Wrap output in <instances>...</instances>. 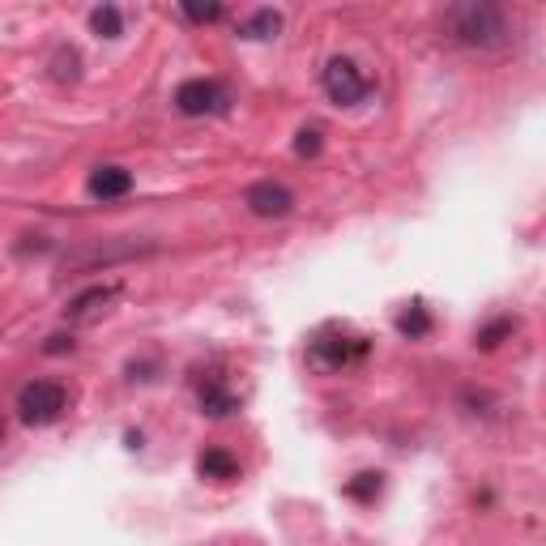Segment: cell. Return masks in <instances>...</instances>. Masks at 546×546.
I'll return each instance as SVG.
<instances>
[{
  "label": "cell",
  "instance_id": "cell-17",
  "mask_svg": "<svg viewBox=\"0 0 546 546\" xmlns=\"http://www.w3.org/2000/svg\"><path fill=\"white\" fill-rule=\"evenodd\" d=\"M184 18L188 22H218L222 18V5H184Z\"/></svg>",
  "mask_w": 546,
  "mask_h": 546
},
{
  "label": "cell",
  "instance_id": "cell-15",
  "mask_svg": "<svg viewBox=\"0 0 546 546\" xmlns=\"http://www.w3.org/2000/svg\"><path fill=\"white\" fill-rule=\"evenodd\" d=\"M512 329H517V325H512V320H495V325H487L483 333H478V346H483V350H495V346H500Z\"/></svg>",
  "mask_w": 546,
  "mask_h": 546
},
{
  "label": "cell",
  "instance_id": "cell-8",
  "mask_svg": "<svg viewBox=\"0 0 546 546\" xmlns=\"http://www.w3.org/2000/svg\"><path fill=\"white\" fill-rule=\"evenodd\" d=\"M235 406H239L235 393H231V389H227V384H222L218 376L201 384V410L210 414V419H227V414H231Z\"/></svg>",
  "mask_w": 546,
  "mask_h": 546
},
{
  "label": "cell",
  "instance_id": "cell-3",
  "mask_svg": "<svg viewBox=\"0 0 546 546\" xmlns=\"http://www.w3.org/2000/svg\"><path fill=\"white\" fill-rule=\"evenodd\" d=\"M175 107L184 111V116H222V111L231 107V94L222 82H210V77H192L175 90Z\"/></svg>",
  "mask_w": 546,
  "mask_h": 546
},
{
  "label": "cell",
  "instance_id": "cell-4",
  "mask_svg": "<svg viewBox=\"0 0 546 546\" xmlns=\"http://www.w3.org/2000/svg\"><path fill=\"white\" fill-rule=\"evenodd\" d=\"M325 90H329V99L337 107H355L367 99V90H372V82L359 73V64L355 60H346V56H333L325 64Z\"/></svg>",
  "mask_w": 546,
  "mask_h": 546
},
{
  "label": "cell",
  "instance_id": "cell-11",
  "mask_svg": "<svg viewBox=\"0 0 546 546\" xmlns=\"http://www.w3.org/2000/svg\"><path fill=\"white\" fill-rule=\"evenodd\" d=\"M116 291H120V286H116V282H111V286H90V291H86V295H77V299L69 303V316H73V320H82V316H90L94 308H99V303H111V299H116Z\"/></svg>",
  "mask_w": 546,
  "mask_h": 546
},
{
  "label": "cell",
  "instance_id": "cell-14",
  "mask_svg": "<svg viewBox=\"0 0 546 546\" xmlns=\"http://www.w3.org/2000/svg\"><path fill=\"white\" fill-rule=\"evenodd\" d=\"M397 329H401V333H406V337H423V333L431 329V316H427L423 308H410L406 316H401V320H397Z\"/></svg>",
  "mask_w": 546,
  "mask_h": 546
},
{
  "label": "cell",
  "instance_id": "cell-13",
  "mask_svg": "<svg viewBox=\"0 0 546 546\" xmlns=\"http://www.w3.org/2000/svg\"><path fill=\"white\" fill-rule=\"evenodd\" d=\"M380 487H384V474H376V470H363V474H355V478H350V483H346V495H350V500H376V495H380Z\"/></svg>",
  "mask_w": 546,
  "mask_h": 546
},
{
  "label": "cell",
  "instance_id": "cell-9",
  "mask_svg": "<svg viewBox=\"0 0 546 546\" xmlns=\"http://www.w3.org/2000/svg\"><path fill=\"white\" fill-rule=\"evenodd\" d=\"M197 470H201V478H214V483H231V478L239 474V461L227 453V448H205Z\"/></svg>",
  "mask_w": 546,
  "mask_h": 546
},
{
  "label": "cell",
  "instance_id": "cell-6",
  "mask_svg": "<svg viewBox=\"0 0 546 546\" xmlns=\"http://www.w3.org/2000/svg\"><path fill=\"white\" fill-rule=\"evenodd\" d=\"M367 342L363 337H316L312 342V359L320 367H346L350 359H363Z\"/></svg>",
  "mask_w": 546,
  "mask_h": 546
},
{
  "label": "cell",
  "instance_id": "cell-16",
  "mask_svg": "<svg viewBox=\"0 0 546 546\" xmlns=\"http://www.w3.org/2000/svg\"><path fill=\"white\" fill-rule=\"evenodd\" d=\"M320 146H325V141H320V128H303L299 141H295V154L299 158H312V154H320Z\"/></svg>",
  "mask_w": 546,
  "mask_h": 546
},
{
  "label": "cell",
  "instance_id": "cell-5",
  "mask_svg": "<svg viewBox=\"0 0 546 546\" xmlns=\"http://www.w3.org/2000/svg\"><path fill=\"white\" fill-rule=\"evenodd\" d=\"M244 205L256 214V218H286L295 210V192L286 184H273V180H261L244 192Z\"/></svg>",
  "mask_w": 546,
  "mask_h": 546
},
{
  "label": "cell",
  "instance_id": "cell-18",
  "mask_svg": "<svg viewBox=\"0 0 546 546\" xmlns=\"http://www.w3.org/2000/svg\"><path fill=\"white\" fill-rule=\"evenodd\" d=\"M47 355H64V350H73V337H47Z\"/></svg>",
  "mask_w": 546,
  "mask_h": 546
},
{
  "label": "cell",
  "instance_id": "cell-10",
  "mask_svg": "<svg viewBox=\"0 0 546 546\" xmlns=\"http://www.w3.org/2000/svg\"><path fill=\"white\" fill-rule=\"evenodd\" d=\"M278 30H282V13L278 9H256L252 18L239 26V35H244V39H273Z\"/></svg>",
  "mask_w": 546,
  "mask_h": 546
},
{
  "label": "cell",
  "instance_id": "cell-2",
  "mask_svg": "<svg viewBox=\"0 0 546 546\" xmlns=\"http://www.w3.org/2000/svg\"><path fill=\"white\" fill-rule=\"evenodd\" d=\"M64 410H69V393H64V384H56V380H30L18 393V414L26 427L56 423Z\"/></svg>",
  "mask_w": 546,
  "mask_h": 546
},
{
  "label": "cell",
  "instance_id": "cell-1",
  "mask_svg": "<svg viewBox=\"0 0 546 546\" xmlns=\"http://www.w3.org/2000/svg\"><path fill=\"white\" fill-rule=\"evenodd\" d=\"M448 30L453 39L465 47H478V52H495V47L512 43V22L500 5L491 0H470V5L448 9Z\"/></svg>",
  "mask_w": 546,
  "mask_h": 546
},
{
  "label": "cell",
  "instance_id": "cell-12",
  "mask_svg": "<svg viewBox=\"0 0 546 546\" xmlns=\"http://www.w3.org/2000/svg\"><path fill=\"white\" fill-rule=\"evenodd\" d=\"M90 30L99 39H120L124 35V18H120V9L116 5H99L90 13Z\"/></svg>",
  "mask_w": 546,
  "mask_h": 546
},
{
  "label": "cell",
  "instance_id": "cell-7",
  "mask_svg": "<svg viewBox=\"0 0 546 546\" xmlns=\"http://www.w3.org/2000/svg\"><path fill=\"white\" fill-rule=\"evenodd\" d=\"M90 197L94 201H116V197H128L133 192V171H124V167H99V171H90Z\"/></svg>",
  "mask_w": 546,
  "mask_h": 546
}]
</instances>
